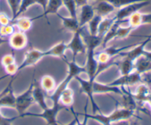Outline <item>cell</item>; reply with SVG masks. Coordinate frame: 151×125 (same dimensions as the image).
Masks as SVG:
<instances>
[{"instance_id": "obj_1", "label": "cell", "mask_w": 151, "mask_h": 125, "mask_svg": "<svg viewBox=\"0 0 151 125\" xmlns=\"http://www.w3.org/2000/svg\"><path fill=\"white\" fill-rule=\"evenodd\" d=\"M67 50V45L63 42H60V43L56 44L52 48H49L47 51H39L38 49L29 50L25 53L24 59V61L18 67V73L22 70L24 69L25 67L29 66L35 64L41 59L44 56H58L63 59L64 61H66V56H65V51Z\"/></svg>"}, {"instance_id": "obj_2", "label": "cell", "mask_w": 151, "mask_h": 125, "mask_svg": "<svg viewBox=\"0 0 151 125\" xmlns=\"http://www.w3.org/2000/svg\"><path fill=\"white\" fill-rule=\"evenodd\" d=\"M87 104L84 108V114L86 115L88 119H93L102 125H111L112 123L117 122L122 120H129L135 116V111L126 108L118 107L113 112L108 116L103 115L102 113L95 114H87Z\"/></svg>"}, {"instance_id": "obj_3", "label": "cell", "mask_w": 151, "mask_h": 125, "mask_svg": "<svg viewBox=\"0 0 151 125\" xmlns=\"http://www.w3.org/2000/svg\"><path fill=\"white\" fill-rule=\"evenodd\" d=\"M66 107L61 105L60 103L53 104L52 107H49L47 109L44 110L43 113L41 114H33V113L25 112L22 114V115L19 116L18 118H23V117H37V118H42L47 121V125H56L58 124L57 117L58 114L60 112L61 110L66 109Z\"/></svg>"}, {"instance_id": "obj_4", "label": "cell", "mask_w": 151, "mask_h": 125, "mask_svg": "<svg viewBox=\"0 0 151 125\" xmlns=\"http://www.w3.org/2000/svg\"><path fill=\"white\" fill-rule=\"evenodd\" d=\"M150 4L151 0H147V1H139V2L128 4V5H125L116 10L114 17L116 21H120L122 24V23H125V20L128 18L134 13L139 12L143 7H146Z\"/></svg>"}, {"instance_id": "obj_5", "label": "cell", "mask_w": 151, "mask_h": 125, "mask_svg": "<svg viewBox=\"0 0 151 125\" xmlns=\"http://www.w3.org/2000/svg\"><path fill=\"white\" fill-rule=\"evenodd\" d=\"M34 86H35V81H32L28 89H27L22 95L16 96L14 108L17 110L19 116L26 112L27 108L35 102L33 95H32Z\"/></svg>"}, {"instance_id": "obj_6", "label": "cell", "mask_w": 151, "mask_h": 125, "mask_svg": "<svg viewBox=\"0 0 151 125\" xmlns=\"http://www.w3.org/2000/svg\"><path fill=\"white\" fill-rule=\"evenodd\" d=\"M143 83L142 76L140 75L136 71H133L132 73L128 75H123L115 79L111 83H109L111 86H134L137 83Z\"/></svg>"}, {"instance_id": "obj_7", "label": "cell", "mask_w": 151, "mask_h": 125, "mask_svg": "<svg viewBox=\"0 0 151 125\" xmlns=\"http://www.w3.org/2000/svg\"><path fill=\"white\" fill-rule=\"evenodd\" d=\"M66 45H67V49H70L72 51L73 54L72 61H75L76 56L78 54H84L86 53V46L81 36V29L74 32L73 37L69 43L66 44Z\"/></svg>"}, {"instance_id": "obj_8", "label": "cell", "mask_w": 151, "mask_h": 125, "mask_svg": "<svg viewBox=\"0 0 151 125\" xmlns=\"http://www.w3.org/2000/svg\"><path fill=\"white\" fill-rule=\"evenodd\" d=\"M75 78L79 82L81 87V91L88 96V99H89L90 102H91V105H92V110H93V113H94V114H97V112L102 113L101 111H100V108H99V106L97 105L95 101H94V96H93V95H94V93H93V88H92L93 81H91L89 79H88V81L85 80V79L80 77L79 76L75 77Z\"/></svg>"}, {"instance_id": "obj_9", "label": "cell", "mask_w": 151, "mask_h": 125, "mask_svg": "<svg viewBox=\"0 0 151 125\" xmlns=\"http://www.w3.org/2000/svg\"><path fill=\"white\" fill-rule=\"evenodd\" d=\"M125 23H127L128 26H131L134 29L143 25L151 24V13L137 12L125 20Z\"/></svg>"}, {"instance_id": "obj_10", "label": "cell", "mask_w": 151, "mask_h": 125, "mask_svg": "<svg viewBox=\"0 0 151 125\" xmlns=\"http://www.w3.org/2000/svg\"><path fill=\"white\" fill-rule=\"evenodd\" d=\"M8 43L12 49L19 51L26 48L28 44V38L25 33L16 31L8 37Z\"/></svg>"}, {"instance_id": "obj_11", "label": "cell", "mask_w": 151, "mask_h": 125, "mask_svg": "<svg viewBox=\"0 0 151 125\" xmlns=\"http://www.w3.org/2000/svg\"><path fill=\"white\" fill-rule=\"evenodd\" d=\"M13 80H14V77H13L11 81L9 83L5 90L2 92V94L0 95V106L15 108L16 96H15L13 88H12V83Z\"/></svg>"}, {"instance_id": "obj_12", "label": "cell", "mask_w": 151, "mask_h": 125, "mask_svg": "<svg viewBox=\"0 0 151 125\" xmlns=\"http://www.w3.org/2000/svg\"><path fill=\"white\" fill-rule=\"evenodd\" d=\"M94 16H95V11H94V6L92 4L86 3L81 6V13L78 18L80 27L83 28L86 26V25L88 24V22L93 18Z\"/></svg>"}, {"instance_id": "obj_13", "label": "cell", "mask_w": 151, "mask_h": 125, "mask_svg": "<svg viewBox=\"0 0 151 125\" xmlns=\"http://www.w3.org/2000/svg\"><path fill=\"white\" fill-rule=\"evenodd\" d=\"M93 93L94 94H107V93H114L117 95H122L123 92L122 88L119 86H111L109 84H103V83H97L95 81H93L92 84Z\"/></svg>"}, {"instance_id": "obj_14", "label": "cell", "mask_w": 151, "mask_h": 125, "mask_svg": "<svg viewBox=\"0 0 151 125\" xmlns=\"http://www.w3.org/2000/svg\"><path fill=\"white\" fill-rule=\"evenodd\" d=\"M150 88L146 83H141V84L137 86L133 95L138 103H145L147 102L149 97L150 96Z\"/></svg>"}, {"instance_id": "obj_15", "label": "cell", "mask_w": 151, "mask_h": 125, "mask_svg": "<svg viewBox=\"0 0 151 125\" xmlns=\"http://www.w3.org/2000/svg\"><path fill=\"white\" fill-rule=\"evenodd\" d=\"M94 9L95 14L103 18L108 17L116 10L113 5L106 1H97L96 5L94 6Z\"/></svg>"}, {"instance_id": "obj_16", "label": "cell", "mask_w": 151, "mask_h": 125, "mask_svg": "<svg viewBox=\"0 0 151 125\" xmlns=\"http://www.w3.org/2000/svg\"><path fill=\"white\" fill-rule=\"evenodd\" d=\"M134 71L137 72L142 76L151 71V60L144 56L139 57L134 61Z\"/></svg>"}, {"instance_id": "obj_17", "label": "cell", "mask_w": 151, "mask_h": 125, "mask_svg": "<svg viewBox=\"0 0 151 125\" xmlns=\"http://www.w3.org/2000/svg\"><path fill=\"white\" fill-rule=\"evenodd\" d=\"M63 5V1L62 0H49L47 3L46 10H44L42 15L37 17L33 18V20L40 18L45 17L47 19V16L49 14H57L59 9Z\"/></svg>"}, {"instance_id": "obj_18", "label": "cell", "mask_w": 151, "mask_h": 125, "mask_svg": "<svg viewBox=\"0 0 151 125\" xmlns=\"http://www.w3.org/2000/svg\"><path fill=\"white\" fill-rule=\"evenodd\" d=\"M33 18H17L15 20H12L11 23L16 26V29L20 32H28L32 27V23H33Z\"/></svg>"}, {"instance_id": "obj_19", "label": "cell", "mask_w": 151, "mask_h": 125, "mask_svg": "<svg viewBox=\"0 0 151 125\" xmlns=\"http://www.w3.org/2000/svg\"><path fill=\"white\" fill-rule=\"evenodd\" d=\"M32 95H33L35 102H37L39 105V106L42 108L43 111L49 108L47 103V100H46L47 98V94L41 89V87L36 86L35 83L33 88V91H32Z\"/></svg>"}, {"instance_id": "obj_20", "label": "cell", "mask_w": 151, "mask_h": 125, "mask_svg": "<svg viewBox=\"0 0 151 125\" xmlns=\"http://www.w3.org/2000/svg\"><path fill=\"white\" fill-rule=\"evenodd\" d=\"M116 64L119 66L121 76L128 75L134 71V61L125 57H122L120 60H117V59H116Z\"/></svg>"}, {"instance_id": "obj_21", "label": "cell", "mask_w": 151, "mask_h": 125, "mask_svg": "<svg viewBox=\"0 0 151 125\" xmlns=\"http://www.w3.org/2000/svg\"><path fill=\"white\" fill-rule=\"evenodd\" d=\"M57 16H58L59 18L62 20L63 26L65 29L71 31V32H75L77 31L80 30L81 27L79 26V21L78 19H75L72 17H63L61 15L57 13Z\"/></svg>"}, {"instance_id": "obj_22", "label": "cell", "mask_w": 151, "mask_h": 125, "mask_svg": "<svg viewBox=\"0 0 151 125\" xmlns=\"http://www.w3.org/2000/svg\"><path fill=\"white\" fill-rule=\"evenodd\" d=\"M115 21H116V20H115L114 16H112V17L108 16V17L103 18L98 26L97 35L104 37L106 34L109 32L112 25L115 23Z\"/></svg>"}, {"instance_id": "obj_23", "label": "cell", "mask_w": 151, "mask_h": 125, "mask_svg": "<svg viewBox=\"0 0 151 125\" xmlns=\"http://www.w3.org/2000/svg\"><path fill=\"white\" fill-rule=\"evenodd\" d=\"M59 102L66 108H71L74 103V92L72 89L66 88L60 93Z\"/></svg>"}, {"instance_id": "obj_24", "label": "cell", "mask_w": 151, "mask_h": 125, "mask_svg": "<svg viewBox=\"0 0 151 125\" xmlns=\"http://www.w3.org/2000/svg\"><path fill=\"white\" fill-rule=\"evenodd\" d=\"M41 87L47 95L52 93L56 88L54 78L50 76H43L41 79Z\"/></svg>"}, {"instance_id": "obj_25", "label": "cell", "mask_w": 151, "mask_h": 125, "mask_svg": "<svg viewBox=\"0 0 151 125\" xmlns=\"http://www.w3.org/2000/svg\"><path fill=\"white\" fill-rule=\"evenodd\" d=\"M103 18L101 17L100 16L95 14V16L93 17V18L90 20L88 23V32L90 35H97V29H98V26L100 25V22L103 20Z\"/></svg>"}, {"instance_id": "obj_26", "label": "cell", "mask_w": 151, "mask_h": 125, "mask_svg": "<svg viewBox=\"0 0 151 125\" xmlns=\"http://www.w3.org/2000/svg\"><path fill=\"white\" fill-rule=\"evenodd\" d=\"M134 30V28L128 25L123 26L122 25H119L116 30L114 39H124V38L127 37L130 35V33Z\"/></svg>"}, {"instance_id": "obj_27", "label": "cell", "mask_w": 151, "mask_h": 125, "mask_svg": "<svg viewBox=\"0 0 151 125\" xmlns=\"http://www.w3.org/2000/svg\"><path fill=\"white\" fill-rule=\"evenodd\" d=\"M63 1V5L66 7L70 14V17L75 19H78V13H77V3L75 0H62Z\"/></svg>"}, {"instance_id": "obj_28", "label": "cell", "mask_w": 151, "mask_h": 125, "mask_svg": "<svg viewBox=\"0 0 151 125\" xmlns=\"http://www.w3.org/2000/svg\"><path fill=\"white\" fill-rule=\"evenodd\" d=\"M94 1H106L107 2L110 3L111 5H113L116 10L121 8L128 4H132V3L139 2V1H147V0H94Z\"/></svg>"}, {"instance_id": "obj_29", "label": "cell", "mask_w": 151, "mask_h": 125, "mask_svg": "<svg viewBox=\"0 0 151 125\" xmlns=\"http://www.w3.org/2000/svg\"><path fill=\"white\" fill-rule=\"evenodd\" d=\"M16 32V26L12 23L6 26H0V36L2 37L8 38L10 35H12Z\"/></svg>"}, {"instance_id": "obj_30", "label": "cell", "mask_w": 151, "mask_h": 125, "mask_svg": "<svg viewBox=\"0 0 151 125\" xmlns=\"http://www.w3.org/2000/svg\"><path fill=\"white\" fill-rule=\"evenodd\" d=\"M1 65L3 67H5L7 66L13 64L16 62V59L13 54H7V55L4 56L1 59Z\"/></svg>"}, {"instance_id": "obj_31", "label": "cell", "mask_w": 151, "mask_h": 125, "mask_svg": "<svg viewBox=\"0 0 151 125\" xmlns=\"http://www.w3.org/2000/svg\"><path fill=\"white\" fill-rule=\"evenodd\" d=\"M11 18L4 13H0V26H6L11 23Z\"/></svg>"}, {"instance_id": "obj_32", "label": "cell", "mask_w": 151, "mask_h": 125, "mask_svg": "<svg viewBox=\"0 0 151 125\" xmlns=\"http://www.w3.org/2000/svg\"><path fill=\"white\" fill-rule=\"evenodd\" d=\"M69 110H70L71 111V112L72 113V114H73V115H74V119L72 120V121H71L70 123H69V124H59V123H58L56 125H76L77 124V121H78V120L79 119H78V114H78V113H76L75 112V111H74V109H73V107H71V108H69Z\"/></svg>"}, {"instance_id": "obj_33", "label": "cell", "mask_w": 151, "mask_h": 125, "mask_svg": "<svg viewBox=\"0 0 151 125\" xmlns=\"http://www.w3.org/2000/svg\"><path fill=\"white\" fill-rule=\"evenodd\" d=\"M111 125H130V119L129 120H122V121H117V122L112 123Z\"/></svg>"}, {"instance_id": "obj_34", "label": "cell", "mask_w": 151, "mask_h": 125, "mask_svg": "<svg viewBox=\"0 0 151 125\" xmlns=\"http://www.w3.org/2000/svg\"><path fill=\"white\" fill-rule=\"evenodd\" d=\"M84 115V119L83 121H82V122H81V121H79V119L78 120V121H77V124L76 125H87V122H88V117H86V115L85 114H83Z\"/></svg>"}, {"instance_id": "obj_35", "label": "cell", "mask_w": 151, "mask_h": 125, "mask_svg": "<svg viewBox=\"0 0 151 125\" xmlns=\"http://www.w3.org/2000/svg\"><path fill=\"white\" fill-rule=\"evenodd\" d=\"M75 1H76L77 6H78V7H81V6L83 5V4L88 3V0H75Z\"/></svg>"}, {"instance_id": "obj_36", "label": "cell", "mask_w": 151, "mask_h": 125, "mask_svg": "<svg viewBox=\"0 0 151 125\" xmlns=\"http://www.w3.org/2000/svg\"><path fill=\"white\" fill-rule=\"evenodd\" d=\"M6 42H8V38L2 37L0 36V45L6 43Z\"/></svg>"}, {"instance_id": "obj_37", "label": "cell", "mask_w": 151, "mask_h": 125, "mask_svg": "<svg viewBox=\"0 0 151 125\" xmlns=\"http://www.w3.org/2000/svg\"><path fill=\"white\" fill-rule=\"evenodd\" d=\"M130 125H139L138 121L136 120H133V121H130Z\"/></svg>"}, {"instance_id": "obj_38", "label": "cell", "mask_w": 151, "mask_h": 125, "mask_svg": "<svg viewBox=\"0 0 151 125\" xmlns=\"http://www.w3.org/2000/svg\"><path fill=\"white\" fill-rule=\"evenodd\" d=\"M7 76H7V75H6V76H3V77H1V78H0V81H1V79H3V78H6V77H7Z\"/></svg>"}, {"instance_id": "obj_39", "label": "cell", "mask_w": 151, "mask_h": 125, "mask_svg": "<svg viewBox=\"0 0 151 125\" xmlns=\"http://www.w3.org/2000/svg\"><path fill=\"white\" fill-rule=\"evenodd\" d=\"M149 37H150V42H151V35H149Z\"/></svg>"}, {"instance_id": "obj_40", "label": "cell", "mask_w": 151, "mask_h": 125, "mask_svg": "<svg viewBox=\"0 0 151 125\" xmlns=\"http://www.w3.org/2000/svg\"></svg>"}]
</instances>
